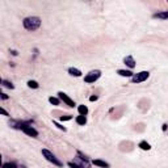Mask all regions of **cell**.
Masks as SVG:
<instances>
[{"mask_svg": "<svg viewBox=\"0 0 168 168\" xmlns=\"http://www.w3.org/2000/svg\"><path fill=\"white\" fill-rule=\"evenodd\" d=\"M53 123H54V125H55V126H57V127H58V129H59V130H63V131H66V127H65V126H62V125H61V123H58L57 121H53Z\"/></svg>", "mask_w": 168, "mask_h": 168, "instance_id": "18", "label": "cell"}, {"mask_svg": "<svg viewBox=\"0 0 168 168\" xmlns=\"http://www.w3.org/2000/svg\"><path fill=\"white\" fill-rule=\"evenodd\" d=\"M69 74L72 75V76H76V78L82 76V71L79 70V69H75V67H70V69H69Z\"/></svg>", "mask_w": 168, "mask_h": 168, "instance_id": "11", "label": "cell"}, {"mask_svg": "<svg viewBox=\"0 0 168 168\" xmlns=\"http://www.w3.org/2000/svg\"><path fill=\"white\" fill-rule=\"evenodd\" d=\"M2 99H3V100H7V99H8V95H5V93H2Z\"/></svg>", "mask_w": 168, "mask_h": 168, "instance_id": "24", "label": "cell"}, {"mask_svg": "<svg viewBox=\"0 0 168 168\" xmlns=\"http://www.w3.org/2000/svg\"><path fill=\"white\" fill-rule=\"evenodd\" d=\"M123 63H125L129 69H134V67H135V61H134V58L131 57V55H127V57H125V59H123Z\"/></svg>", "mask_w": 168, "mask_h": 168, "instance_id": "7", "label": "cell"}, {"mask_svg": "<svg viewBox=\"0 0 168 168\" xmlns=\"http://www.w3.org/2000/svg\"><path fill=\"white\" fill-rule=\"evenodd\" d=\"M49 101L53 104V105H59V100L57 97H49Z\"/></svg>", "mask_w": 168, "mask_h": 168, "instance_id": "17", "label": "cell"}, {"mask_svg": "<svg viewBox=\"0 0 168 168\" xmlns=\"http://www.w3.org/2000/svg\"><path fill=\"white\" fill-rule=\"evenodd\" d=\"M149 76H150L149 71H141V72L133 75V78H131V82H133V83H142V82L147 80V79H149Z\"/></svg>", "mask_w": 168, "mask_h": 168, "instance_id": "5", "label": "cell"}, {"mask_svg": "<svg viewBox=\"0 0 168 168\" xmlns=\"http://www.w3.org/2000/svg\"><path fill=\"white\" fill-rule=\"evenodd\" d=\"M11 53H12V54H13V55H17V54H18V53H17V51H16V50H12V51H11Z\"/></svg>", "mask_w": 168, "mask_h": 168, "instance_id": "25", "label": "cell"}, {"mask_svg": "<svg viewBox=\"0 0 168 168\" xmlns=\"http://www.w3.org/2000/svg\"><path fill=\"white\" fill-rule=\"evenodd\" d=\"M3 168H16V166L13 163H5V164H3Z\"/></svg>", "mask_w": 168, "mask_h": 168, "instance_id": "19", "label": "cell"}, {"mask_svg": "<svg viewBox=\"0 0 168 168\" xmlns=\"http://www.w3.org/2000/svg\"><path fill=\"white\" fill-rule=\"evenodd\" d=\"M69 166H70L71 168H82L80 166H78L75 162H69Z\"/></svg>", "mask_w": 168, "mask_h": 168, "instance_id": "21", "label": "cell"}, {"mask_svg": "<svg viewBox=\"0 0 168 168\" xmlns=\"http://www.w3.org/2000/svg\"><path fill=\"white\" fill-rule=\"evenodd\" d=\"M58 95H59V99H61L62 101L66 104V105H69L70 108H74L75 106V101L70 97L69 95H66L65 92H58Z\"/></svg>", "mask_w": 168, "mask_h": 168, "instance_id": "6", "label": "cell"}, {"mask_svg": "<svg viewBox=\"0 0 168 168\" xmlns=\"http://www.w3.org/2000/svg\"><path fill=\"white\" fill-rule=\"evenodd\" d=\"M2 113H3L4 116H9V114H8V113H7V110H5V109H4V108H2Z\"/></svg>", "mask_w": 168, "mask_h": 168, "instance_id": "23", "label": "cell"}, {"mask_svg": "<svg viewBox=\"0 0 168 168\" xmlns=\"http://www.w3.org/2000/svg\"><path fill=\"white\" fill-rule=\"evenodd\" d=\"M76 123H78V125L84 126L87 123V117H86V116H78V117H76Z\"/></svg>", "mask_w": 168, "mask_h": 168, "instance_id": "12", "label": "cell"}, {"mask_svg": "<svg viewBox=\"0 0 168 168\" xmlns=\"http://www.w3.org/2000/svg\"><path fill=\"white\" fill-rule=\"evenodd\" d=\"M24 28L29 32H34L37 30L39 26H41V18L37 17V16H30V17L24 18Z\"/></svg>", "mask_w": 168, "mask_h": 168, "instance_id": "1", "label": "cell"}, {"mask_svg": "<svg viewBox=\"0 0 168 168\" xmlns=\"http://www.w3.org/2000/svg\"><path fill=\"white\" fill-rule=\"evenodd\" d=\"M92 163H93L95 166L101 167V168H109L110 167L109 163H106V162H104V160H100V159H95V160H92Z\"/></svg>", "mask_w": 168, "mask_h": 168, "instance_id": "8", "label": "cell"}, {"mask_svg": "<svg viewBox=\"0 0 168 168\" xmlns=\"http://www.w3.org/2000/svg\"><path fill=\"white\" fill-rule=\"evenodd\" d=\"M89 100H91V101H96V100H97V96H91Z\"/></svg>", "mask_w": 168, "mask_h": 168, "instance_id": "22", "label": "cell"}, {"mask_svg": "<svg viewBox=\"0 0 168 168\" xmlns=\"http://www.w3.org/2000/svg\"><path fill=\"white\" fill-rule=\"evenodd\" d=\"M28 87L29 88H34V89H37V88L39 87V84L35 82V80H29L28 82Z\"/></svg>", "mask_w": 168, "mask_h": 168, "instance_id": "15", "label": "cell"}, {"mask_svg": "<svg viewBox=\"0 0 168 168\" xmlns=\"http://www.w3.org/2000/svg\"><path fill=\"white\" fill-rule=\"evenodd\" d=\"M42 155H43V158L46 159L47 162H50V163H53V164L55 166H58V167H63V163L59 160V159L55 156V155L51 153V151H49L47 149H42Z\"/></svg>", "mask_w": 168, "mask_h": 168, "instance_id": "2", "label": "cell"}, {"mask_svg": "<svg viewBox=\"0 0 168 168\" xmlns=\"http://www.w3.org/2000/svg\"><path fill=\"white\" fill-rule=\"evenodd\" d=\"M78 110H79V114L80 116H87L88 114V108L86 105H79Z\"/></svg>", "mask_w": 168, "mask_h": 168, "instance_id": "13", "label": "cell"}, {"mask_svg": "<svg viewBox=\"0 0 168 168\" xmlns=\"http://www.w3.org/2000/svg\"><path fill=\"white\" fill-rule=\"evenodd\" d=\"M72 118V116H62L61 117V121H70Z\"/></svg>", "mask_w": 168, "mask_h": 168, "instance_id": "20", "label": "cell"}, {"mask_svg": "<svg viewBox=\"0 0 168 168\" xmlns=\"http://www.w3.org/2000/svg\"><path fill=\"white\" fill-rule=\"evenodd\" d=\"M154 18H160V20H168V11H163V12H158L154 15Z\"/></svg>", "mask_w": 168, "mask_h": 168, "instance_id": "10", "label": "cell"}, {"mask_svg": "<svg viewBox=\"0 0 168 168\" xmlns=\"http://www.w3.org/2000/svg\"><path fill=\"white\" fill-rule=\"evenodd\" d=\"M18 127H20V129H21L26 135H29V137H33V138L38 137V131L35 130L33 126L28 125V123H20V126H18Z\"/></svg>", "mask_w": 168, "mask_h": 168, "instance_id": "4", "label": "cell"}, {"mask_svg": "<svg viewBox=\"0 0 168 168\" xmlns=\"http://www.w3.org/2000/svg\"><path fill=\"white\" fill-rule=\"evenodd\" d=\"M117 74L119 76H123V78H133V75H134V72H131L129 70H118Z\"/></svg>", "mask_w": 168, "mask_h": 168, "instance_id": "9", "label": "cell"}, {"mask_svg": "<svg viewBox=\"0 0 168 168\" xmlns=\"http://www.w3.org/2000/svg\"><path fill=\"white\" fill-rule=\"evenodd\" d=\"M139 147H141L142 150H145V151H149V150H151V146H150L147 142H145V141H142L141 143H139Z\"/></svg>", "mask_w": 168, "mask_h": 168, "instance_id": "14", "label": "cell"}, {"mask_svg": "<svg viewBox=\"0 0 168 168\" xmlns=\"http://www.w3.org/2000/svg\"><path fill=\"white\" fill-rule=\"evenodd\" d=\"M100 76H101V71L100 70H93L91 72H88L86 76H84V82L91 84V83H95L96 80H99Z\"/></svg>", "mask_w": 168, "mask_h": 168, "instance_id": "3", "label": "cell"}, {"mask_svg": "<svg viewBox=\"0 0 168 168\" xmlns=\"http://www.w3.org/2000/svg\"><path fill=\"white\" fill-rule=\"evenodd\" d=\"M2 84H3L4 87L9 88V89H13V88H15V86H13V84H12L11 82H7V80H2Z\"/></svg>", "mask_w": 168, "mask_h": 168, "instance_id": "16", "label": "cell"}]
</instances>
